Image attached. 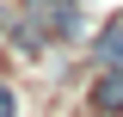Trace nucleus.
Masks as SVG:
<instances>
[{
    "label": "nucleus",
    "mask_w": 123,
    "mask_h": 117,
    "mask_svg": "<svg viewBox=\"0 0 123 117\" xmlns=\"http://www.w3.org/2000/svg\"><path fill=\"white\" fill-rule=\"evenodd\" d=\"M0 117H18V99H12L6 86H0Z\"/></svg>",
    "instance_id": "nucleus-3"
},
{
    "label": "nucleus",
    "mask_w": 123,
    "mask_h": 117,
    "mask_svg": "<svg viewBox=\"0 0 123 117\" xmlns=\"http://www.w3.org/2000/svg\"><path fill=\"white\" fill-rule=\"evenodd\" d=\"M92 111H111V117L123 111V68H111V74L92 80Z\"/></svg>",
    "instance_id": "nucleus-1"
},
{
    "label": "nucleus",
    "mask_w": 123,
    "mask_h": 117,
    "mask_svg": "<svg viewBox=\"0 0 123 117\" xmlns=\"http://www.w3.org/2000/svg\"><path fill=\"white\" fill-rule=\"evenodd\" d=\"M98 62H105V68H123V25L98 37Z\"/></svg>",
    "instance_id": "nucleus-2"
}]
</instances>
